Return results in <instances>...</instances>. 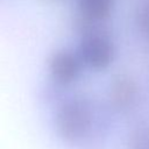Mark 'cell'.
I'll return each instance as SVG.
<instances>
[{
  "mask_svg": "<svg viewBox=\"0 0 149 149\" xmlns=\"http://www.w3.org/2000/svg\"><path fill=\"white\" fill-rule=\"evenodd\" d=\"M78 55L83 64L92 70L107 69L115 58V44L112 38L98 30L86 31L79 43Z\"/></svg>",
  "mask_w": 149,
  "mask_h": 149,
  "instance_id": "2",
  "label": "cell"
},
{
  "mask_svg": "<svg viewBox=\"0 0 149 149\" xmlns=\"http://www.w3.org/2000/svg\"><path fill=\"white\" fill-rule=\"evenodd\" d=\"M128 149H149V126H137L132 130L127 140Z\"/></svg>",
  "mask_w": 149,
  "mask_h": 149,
  "instance_id": "6",
  "label": "cell"
},
{
  "mask_svg": "<svg viewBox=\"0 0 149 149\" xmlns=\"http://www.w3.org/2000/svg\"><path fill=\"white\" fill-rule=\"evenodd\" d=\"M139 20H140L141 28H143L144 33L149 36V5H147L141 10V14L139 16Z\"/></svg>",
  "mask_w": 149,
  "mask_h": 149,
  "instance_id": "7",
  "label": "cell"
},
{
  "mask_svg": "<svg viewBox=\"0 0 149 149\" xmlns=\"http://www.w3.org/2000/svg\"><path fill=\"white\" fill-rule=\"evenodd\" d=\"M81 64L78 54L68 49H59L50 56L48 69L55 83L58 85H69L79 77Z\"/></svg>",
  "mask_w": 149,
  "mask_h": 149,
  "instance_id": "3",
  "label": "cell"
},
{
  "mask_svg": "<svg viewBox=\"0 0 149 149\" xmlns=\"http://www.w3.org/2000/svg\"><path fill=\"white\" fill-rule=\"evenodd\" d=\"M109 98L112 106L118 112H129L139 100V87L136 81L128 74L115 76L111 83Z\"/></svg>",
  "mask_w": 149,
  "mask_h": 149,
  "instance_id": "4",
  "label": "cell"
},
{
  "mask_svg": "<svg viewBox=\"0 0 149 149\" xmlns=\"http://www.w3.org/2000/svg\"><path fill=\"white\" fill-rule=\"evenodd\" d=\"M116 0H76L81 17L87 22H100L108 19Z\"/></svg>",
  "mask_w": 149,
  "mask_h": 149,
  "instance_id": "5",
  "label": "cell"
},
{
  "mask_svg": "<svg viewBox=\"0 0 149 149\" xmlns=\"http://www.w3.org/2000/svg\"><path fill=\"white\" fill-rule=\"evenodd\" d=\"M54 128L59 140L76 149H97L105 143V123L94 104L85 97H71L55 111Z\"/></svg>",
  "mask_w": 149,
  "mask_h": 149,
  "instance_id": "1",
  "label": "cell"
}]
</instances>
